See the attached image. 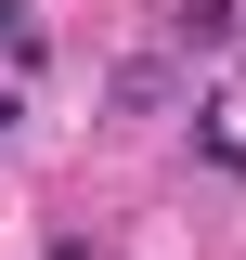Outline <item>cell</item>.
<instances>
[{
    "mask_svg": "<svg viewBox=\"0 0 246 260\" xmlns=\"http://www.w3.org/2000/svg\"><path fill=\"white\" fill-rule=\"evenodd\" d=\"M0 39H26V13H13V0H0Z\"/></svg>",
    "mask_w": 246,
    "mask_h": 260,
    "instance_id": "1",
    "label": "cell"
},
{
    "mask_svg": "<svg viewBox=\"0 0 246 260\" xmlns=\"http://www.w3.org/2000/svg\"><path fill=\"white\" fill-rule=\"evenodd\" d=\"M0 143H13V91H0Z\"/></svg>",
    "mask_w": 246,
    "mask_h": 260,
    "instance_id": "2",
    "label": "cell"
}]
</instances>
